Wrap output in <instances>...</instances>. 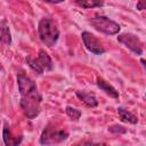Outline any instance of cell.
<instances>
[{"label": "cell", "instance_id": "obj_1", "mask_svg": "<svg viewBox=\"0 0 146 146\" xmlns=\"http://www.w3.org/2000/svg\"><path fill=\"white\" fill-rule=\"evenodd\" d=\"M17 83L21 94V108L27 119H34L40 113L41 95L38 91L35 82L23 72L17 75Z\"/></svg>", "mask_w": 146, "mask_h": 146}, {"label": "cell", "instance_id": "obj_2", "mask_svg": "<svg viewBox=\"0 0 146 146\" xmlns=\"http://www.w3.org/2000/svg\"><path fill=\"white\" fill-rule=\"evenodd\" d=\"M38 33L42 43L48 47H54L59 38V30L56 24L47 17L40 19L38 25Z\"/></svg>", "mask_w": 146, "mask_h": 146}, {"label": "cell", "instance_id": "obj_3", "mask_svg": "<svg viewBox=\"0 0 146 146\" xmlns=\"http://www.w3.org/2000/svg\"><path fill=\"white\" fill-rule=\"evenodd\" d=\"M67 138H68V132L66 130L49 124L43 129L40 136V144L43 146H54L66 140Z\"/></svg>", "mask_w": 146, "mask_h": 146}, {"label": "cell", "instance_id": "obj_4", "mask_svg": "<svg viewBox=\"0 0 146 146\" xmlns=\"http://www.w3.org/2000/svg\"><path fill=\"white\" fill-rule=\"evenodd\" d=\"M26 62L29 66L38 74H43L44 72L52 70V60L43 49H40L36 57L34 58L26 57Z\"/></svg>", "mask_w": 146, "mask_h": 146}, {"label": "cell", "instance_id": "obj_5", "mask_svg": "<svg viewBox=\"0 0 146 146\" xmlns=\"http://www.w3.org/2000/svg\"><path fill=\"white\" fill-rule=\"evenodd\" d=\"M89 23L95 27V30H97L100 33L107 34V35H114V34L119 33V31L121 29V26L116 22L110 19L106 16H96V17L91 18L89 21Z\"/></svg>", "mask_w": 146, "mask_h": 146}, {"label": "cell", "instance_id": "obj_6", "mask_svg": "<svg viewBox=\"0 0 146 146\" xmlns=\"http://www.w3.org/2000/svg\"><path fill=\"white\" fill-rule=\"evenodd\" d=\"M117 41L123 43L128 49L133 51L136 55L143 54V42L137 35L132 33H122L117 36Z\"/></svg>", "mask_w": 146, "mask_h": 146}, {"label": "cell", "instance_id": "obj_7", "mask_svg": "<svg viewBox=\"0 0 146 146\" xmlns=\"http://www.w3.org/2000/svg\"><path fill=\"white\" fill-rule=\"evenodd\" d=\"M81 38H82V41H83L86 48L90 52H92L95 55H102V54L105 52L104 46L98 40V38L96 35H94L92 33H90L88 31H84V32L81 33Z\"/></svg>", "mask_w": 146, "mask_h": 146}, {"label": "cell", "instance_id": "obj_8", "mask_svg": "<svg viewBox=\"0 0 146 146\" xmlns=\"http://www.w3.org/2000/svg\"><path fill=\"white\" fill-rule=\"evenodd\" d=\"M2 139L6 146H18L23 139V136L13 133L10 128L7 124H5L3 130H2Z\"/></svg>", "mask_w": 146, "mask_h": 146}, {"label": "cell", "instance_id": "obj_9", "mask_svg": "<svg viewBox=\"0 0 146 146\" xmlns=\"http://www.w3.org/2000/svg\"><path fill=\"white\" fill-rule=\"evenodd\" d=\"M97 86L99 89H102L103 91H105L108 96L113 97V98H119V91L112 86L107 81H105L103 78H97Z\"/></svg>", "mask_w": 146, "mask_h": 146}, {"label": "cell", "instance_id": "obj_10", "mask_svg": "<svg viewBox=\"0 0 146 146\" xmlns=\"http://www.w3.org/2000/svg\"><path fill=\"white\" fill-rule=\"evenodd\" d=\"M75 95L78 96V98L80 99V100H82L87 106H89V107H96L97 105H98V102H97V99H96V97H95V95L94 94H90V92H87V91H80V90H78V91H75Z\"/></svg>", "mask_w": 146, "mask_h": 146}, {"label": "cell", "instance_id": "obj_11", "mask_svg": "<svg viewBox=\"0 0 146 146\" xmlns=\"http://www.w3.org/2000/svg\"><path fill=\"white\" fill-rule=\"evenodd\" d=\"M117 112H119V115H120V117L123 122H128V123H131V124H136L138 122V117L133 113L129 112L128 110H125L123 107H119Z\"/></svg>", "mask_w": 146, "mask_h": 146}, {"label": "cell", "instance_id": "obj_12", "mask_svg": "<svg viewBox=\"0 0 146 146\" xmlns=\"http://www.w3.org/2000/svg\"><path fill=\"white\" fill-rule=\"evenodd\" d=\"M1 43L5 46H9L11 43V35L9 32V27L6 25V22L1 23Z\"/></svg>", "mask_w": 146, "mask_h": 146}, {"label": "cell", "instance_id": "obj_13", "mask_svg": "<svg viewBox=\"0 0 146 146\" xmlns=\"http://www.w3.org/2000/svg\"><path fill=\"white\" fill-rule=\"evenodd\" d=\"M76 5L82 8H95V7L104 6V2L96 1V0H86V1H76Z\"/></svg>", "mask_w": 146, "mask_h": 146}, {"label": "cell", "instance_id": "obj_14", "mask_svg": "<svg viewBox=\"0 0 146 146\" xmlns=\"http://www.w3.org/2000/svg\"><path fill=\"white\" fill-rule=\"evenodd\" d=\"M65 112H66L67 116H68L71 120H74V121L79 120L80 116H81V111H79L78 108H74V107H72V106H66Z\"/></svg>", "mask_w": 146, "mask_h": 146}, {"label": "cell", "instance_id": "obj_15", "mask_svg": "<svg viewBox=\"0 0 146 146\" xmlns=\"http://www.w3.org/2000/svg\"><path fill=\"white\" fill-rule=\"evenodd\" d=\"M108 131L113 132V133H125L127 129L123 125H119V124H113L111 127H108Z\"/></svg>", "mask_w": 146, "mask_h": 146}, {"label": "cell", "instance_id": "obj_16", "mask_svg": "<svg viewBox=\"0 0 146 146\" xmlns=\"http://www.w3.org/2000/svg\"><path fill=\"white\" fill-rule=\"evenodd\" d=\"M75 146H110L107 144L104 143H94V141H81L79 144H76Z\"/></svg>", "mask_w": 146, "mask_h": 146}, {"label": "cell", "instance_id": "obj_17", "mask_svg": "<svg viewBox=\"0 0 146 146\" xmlns=\"http://www.w3.org/2000/svg\"><path fill=\"white\" fill-rule=\"evenodd\" d=\"M136 8H137L138 10H145V9H146V0L138 1L137 5H136Z\"/></svg>", "mask_w": 146, "mask_h": 146}, {"label": "cell", "instance_id": "obj_18", "mask_svg": "<svg viewBox=\"0 0 146 146\" xmlns=\"http://www.w3.org/2000/svg\"><path fill=\"white\" fill-rule=\"evenodd\" d=\"M140 63L143 64V66H144V68L146 70V59H140Z\"/></svg>", "mask_w": 146, "mask_h": 146}]
</instances>
